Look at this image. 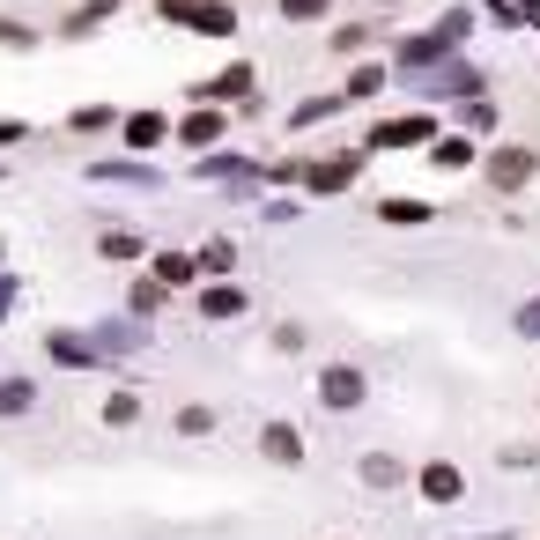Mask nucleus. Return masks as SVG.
Returning a JSON list of instances; mask_svg holds the SVG:
<instances>
[{
    "mask_svg": "<svg viewBox=\"0 0 540 540\" xmlns=\"http://www.w3.org/2000/svg\"><path fill=\"white\" fill-rule=\"evenodd\" d=\"M319 393H326V407H363V370L356 363H333L319 378Z\"/></svg>",
    "mask_w": 540,
    "mask_h": 540,
    "instance_id": "1",
    "label": "nucleus"
},
{
    "mask_svg": "<svg viewBox=\"0 0 540 540\" xmlns=\"http://www.w3.org/2000/svg\"><path fill=\"white\" fill-rule=\"evenodd\" d=\"M185 23H193L200 37H230V30H237V8H230V0H193V8H185Z\"/></svg>",
    "mask_w": 540,
    "mask_h": 540,
    "instance_id": "2",
    "label": "nucleus"
},
{
    "mask_svg": "<svg viewBox=\"0 0 540 540\" xmlns=\"http://www.w3.org/2000/svg\"><path fill=\"white\" fill-rule=\"evenodd\" d=\"M526 178H533V148H504V156H489V185H504V193H518Z\"/></svg>",
    "mask_w": 540,
    "mask_h": 540,
    "instance_id": "3",
    "label": "nucleus"
},
{
    "mask_svg": "<svg viewBox=\"0 0 540 540\" xmlns=\"http://www.w3.org/2000/svg\"><path fill=\"white\" fill-rule=\"evenodd\" d=\"M267 459H282V467H296V459H304V444H296L289 422H267Z\"/></svg>",
    "mask_w": 540,
    "mask_h": 540,
    "instance_id": "4",
    "label": "nucleus"
},
{
    "mask_svg": "<svg viewBox=\"0 0 540 540\" xmlns=\"http://www.w3.org/2000/svg\"><path fill=\"white\" fill-rule=\"evenodd\" d=\"M422 496H430V504H452L459 496V467H422Z\"/></svg>",
    "mask_w": 540,
    "mask_h": 540,
    "instance_id": "5",
    "label": "nucleus"
},
{
    "mask_svg": "<svg viewBox=\"0 0 540 540\" xmlns=\"http://www.w3.org/2000/svg\"><path fill=\"white\" fill-rule=\"evenodd\" d=\"M430 134V119H393V126H378V134H370V148H393V141H422Z\"/></svg>",
    "mask_w": 540,
    "mask_h": 540,
    "instance_id": "6",
    "label": "nucleus"
},
{
    "mask_svg": "<svg viewBox=\"0 0 540 540\" xmlns=\"http://www.w3.org/2000/svg\"><path fill=\"white\" fill-rule=\"evenodd\" d=\"M156 282H163V289L193 282V259H185V252H163V259H156Z\"/></svg>",
    "mask_w": 540,
    "mask_h": 540,
    "instance_id": "7",
    "label": "nucleus"
},
{
    "mask_svg": "<svg viewBox=\"0 0 540 540\" xmlns=\"http://www.w3.org/2000/svg\"><path fill=\"white\" fill-rule=\"evenodd\" d=\"M178 430H185V437H208L215 415H208V407H178Z\"/></svg>",
    "mask_w": 540,
    "mask_h": 540,
    "instance_id": "8",
    "label": "nucleus"
},
{
    "mask_svg": "<svg viewBox=\"0 0 540 540\" xmlns=\"http://www.w3.org/2000/svg\"><path fill=\"white\" fill-rule=\"evenodd\" d=\"M326 8H333V0H282V15H289V23H319Z\"/></svg>",
    "mask_w": 540,
    "mask_h": 540,
    "instance_id": "9",
    "label": "nucleus"
},
{
    "mask_svg": "<svg viewBox=\"0 0 540 540\" xmlns=\"http://www.w3.org/2000/svg\"><path fill=\"white\" fill-rule=\"evenodd\" d=\"M252 82V67H230V74H222V82H208V97H237V89H245Z\"/></svg>",
    "mask_w": 540,
    "mask_h": 540,
    "instance_id": "10",
    "label": "nucleus"
},
{
    "mask_svg": "<svg viewBox=\"0 0 540 540\" xmlns=\"http://www.w3.org/2000/svg\"><path fill=\"white\" fill-rule=\"evenodd\" d=\"M370 89H385L378 67H356V74H348V97H370Z\"/></svg>",
    "mask_w": 540,
    "mask_h": 540,
    "instance_id": "11",
    "label": "nucleus"
},
{
    "mask_svg": "<svg viewBox=\"0 0 540 540\" xmlns=\"http://www.w3.org/2000/svg\"><path fill=\"white\" fill-rule=\"evenodd\" d=\"M430 208H422V200H385V222H422Z\"/></svg>",
    "mask_w": 540,
    "mask_h": 540,
    "instance_id": "12",
    "label": "nucleus"
},
{
    "mask_svg": "<svg viewBox=\"0 0 540 540\" xmlns=\"http://www.w3.org/2000/svg\"><path fill=\"white\" fill-rule=\"evenodd\" d=\"M104 415H111V422H134V415H141V400H134V393H111Z\"/></svg>",
    "mask_w": 540,
    "mask_h": 540,
    "instance_id": "13",
    "label": "nucleus"
},
{
    "mask_svg": "<svg viewBox=\"0 0 540 540\" xmlns=\"http://www.w3.org/2000/svg\"><path fill=\"white\" fill-rule=\"evenodd\" d=\"M15 407H30V385H0V415H15Z\"/></svg>",
    "mask_w": 540,
    "mask_h": 540,
    "instance_id": "14",
    "label": "nucleus"
},
{
    "mask_svg": "<svg viewBox=\"0 0 540 540\" xmlns=\"http://www.w3.org/2000/svg\"><path fill=\"white\" fill-rule=\"evenodd\" d=\"M518 333H526V341H540V296H533L526 311H518Z\"/></svg>",
    "mask_w": 540,
    "mask_h": 540,
    "instance_id": "15",
    "label": "nucleus"
}]
</instances>
